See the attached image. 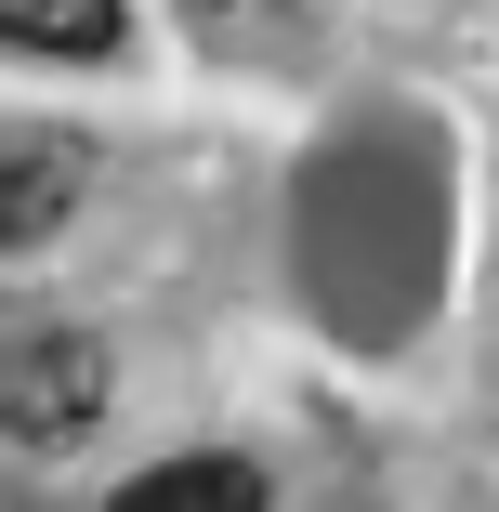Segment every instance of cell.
I'll return each instance as SVG.
<instances>
[{
  "mask_svg": "<svg viewBox=\"0 0 499 512\" xmlns=\"http://www.w3.org/2000/svg\"><path fill=\"white\" fill-rule=\"evenodd\" d=\"M106 342H79V329H27V342H0V434L14 447H79L92 421H106Z\"/></svg>",
  "mask_w": 499,
  "mask_h": 512,
  "instance_id": "1",
  "label": "cell"
},
{
  "mask_svg": "<svg viewBox=\"0 0 499 512\" xmlns=\"http://www.w3.org/2000/svg\"><path fill=\"white\" fill-rule=\"evenodd\" d=\"M92 197V145L53 119H0V250H40L66 237V211Z\"/></svg>",
  "mask_w": 499,
  "mask_h": 512,
  "instance_id": "2",
  "label": "cell"
},
{
  "mask_svg": "<svg viewBox=\"0 0 499 512\" xmlns=\"http://www.w3.org/2000/svg\"><path fill=\"white\" fill-rule=\"evenodd\" d=\"M119 0H0V53H53V66H92L119 53Z\"/></svg>",
  "mask_w": 499,
  "mask_h": 512,
  "instance_id": "3",
  "label": "cell"
},
{
  "mask_svg": "<svg viewBox=\"0 0 499 512\" xmlns=\"http://www.w3.org/2000/svg\"><path fill=\"white\" fill-rule=\"evenodd\" d=\"M106 512H263V473L224 460V447H211V460H158V473H132Z\"/></svg>",
  "mask_w": 499,
  "mask_h": 512,
  "instance_id": "4",
  "label": "cell"
}]
</instances>
